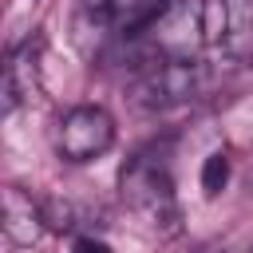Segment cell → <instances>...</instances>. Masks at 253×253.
Here are the masks:
<instances>
[{
	"mask_svg": "<svg viewBox=\"0 0 253 253\" xmlns=\"http://www.w3.org/2000/svg\"><path fill=\"white\" fill-rule=\"evenodd\" d=\"M119 194L154 229H162V233L178 229L182 213H178V198H174V178H170V170L158 158H146V154L130 158L123 166V174H119Z\"/></svg>",
	"mask_w": 253,
	"mask_h": 253,
	"instance_id": "1",
	"label": "cell"
},
{
	"mask_svg": "<svg viewBox=\"0 0 253 253\" xmlns=\"http://www.w3.org/2000/svg\"><path fill=\"white\" fill-rule=\"evenodd\" d=\"M142 40L158 59H198L206 40V0H166L146 24Z\"/></svg>",
	"mask_w": 253,
	"mask_h": 253,
	"instance_id": "2",
	"label": "cell"
},
{
	"mask_svg": "<svg viewBox=\"0 0 253 253\" xmlns=\"http://www.w3.org/2000/svg\"><path fill=\"white\" fill-rule=\"evenodd\" d=\"M111 142H115V119L99 103H79L59 119L55 150H59L63 162H75V166L95 162L99 154L111 150Z\"/></svg>",
	"mask_w": 253,
	"mask_h": 253,
	"instance_id": "3",
	"label": "cell"
},
{
	"mask_svg": "<svg viewBox=\"0 0 253 253\" xmlns=\"http://www.w3.org/2000/svg\"><path fill=\"white\" fill-rule=\"evenodd\" d=\"M202 63L198 59H154L134 79V103L142 111H166L198 95Z\"/></svg>",
	"mask_w": 253,
	"mask_h": 253,
	"instance_id": "4",
	"label": "cell"
},
{
	"mask_svg": "<svg viewBox=\"0 0 253 253\" xmlns=\"http://www.w3.org/2000/svg\"><path fill=\"white\" fill-rule=\"evenodd\" d=\"M40 36H28L20 47L8 51V63H4V115H12L16 107L32 103L36 91H40Z\"/></svg>",
	"mask_w": 253,
	"mask_h": 253,
	"instance_id": "5",
	"label": "cell"
},
{
	"mask_svg": "<svg viewBox=\"0 0 253 253\" xmlns=\"http://www.w3.org/2000/svg\"><path fill=\"white\" fill-rule=\"evenodd\" d=\"M47 221H43V202H36L32 194H24L20 186H4V233L12 245L28 249L43 237Z\"/></svg>",
	"mask_w": 253,
	"mask_h": 253,
	"instance_id": "6",
	"label": "cell"
},
{
	"mask_svg": "<svg viewBox=\"0 0 253 253\" xmlns=\"http://www.w3.org/2000/svg\"><path fill=\"white\" fill-rule=\"evenodd\" d=\"M221 47L253 67V0H225V40Z\"/></svg>",
	"mask_w": 253,
	"mask_h": 253,
	"instance_id": "7",
	"label": "cell"
},
{
	"mask_svg": "<svg viewBox=\"0 0 253 253\" xmlns=\"http://www.w3.org/2000/svg\"><path fill=\"white\" fill-rule=\"evenodd\" d=\"M162 4H166V0H111V8H115V32H123V36H142L146 24L158 16Z\"/></svg>",
	"mask_w": 253,
	"mask_h": 253,
	"instance_id": "8",
	"label": "cell"
},
{
	"mask_svg": "<svg viewBox=\"0 0 253 253\" xmlns=\"http://www.w3.org/2000/svg\"><path fill=\"white\" fill-rule=\"evenodd\" d=\"M43 221L55 233H75L83 225V210L75 202H63V198H43Z\"/></svg>",
	"mask_w": 253,
	"mask_h": 253,
	"instance_id": "9",
	"label": "cell"
},
{
	"mask_svg": "<svg viewBox=\"0 0 253 253\" xmlns=\"http://www.w3.org/2000/svg\"><path fill=\"white\" fill-rule=\"evenodd\" d=\"M225 186H229V154L225 150H213L202 162V194L206 198H217Z\"/></svg>",
	"mask_w": 253,
	"mask_h": 253,
	"instance_id": "10",
	"label": "cell"
},
{
	"mask_svg": "<svg viewBox=\"0 0 253 253\" xmlns=\"http://www.w3.org/2000/svg\"><path fill=\"white\" fill-rule=\"evenodd\" d=\"M206 40L210 43L225 40V0H206Z\"/></svg>",
	"mask_w": 253,
	"mask_h": 253,
	"instance_id": "11",
	"label": "cell"
},
{
	"mask_svg": "<svg viewBox=\"0 0 253 253\" xmlns=\"http://www.w3.org/2000/svg\"><path fill=\"white\" fill-rule=\"evenodd\" d=\"M75 253H111V245L103 237H95V233H79L75 237Z\"/></svg>",
	"mask_w": 253,
	"mask_h": 253,
	"instance_id": "12",
	"label": "cell"
},
{
	"mask_svg": "<svg viewBox=\"0 0 253 253\" xmlns=\"http://www.w3.org/2000/svg\"><path fill=\"white\" fill-rule=\"evenodd\" d=\"M202 253H217V249H202Z\"/></svg>",
	"mask_w": 253,
	"mask_h": 253,
	"instance_id": "13",
	"label": "cell"
}]
</instances>
